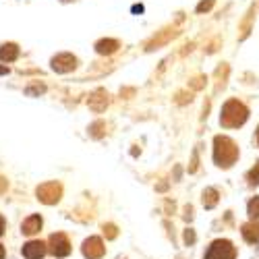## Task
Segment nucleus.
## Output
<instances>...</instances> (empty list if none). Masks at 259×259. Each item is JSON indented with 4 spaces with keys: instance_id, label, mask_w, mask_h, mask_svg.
Instances as JSON below:
<instances>
[{
    "instance_id": "1",
    "label": "nucleus",
    "mask_w": 259,
    "mask_h": 259,
    "mask_svg": "<svg viewBox=\"0 0 259 259\" xmlns=\"http://www.w3.org/2000/svg\"><path fill=\"white\" fill-rule=\"evenodd\" d=\"M215 162L220 166H232V162L239 156V147L234 145V141H230L228 137H215Z\"/></svg>"
},
{
    "instance_id": "2",
    "label": "nucleus",
    "mask_w": 259,
    "mask_h": 259,
    "mask_svg": "<svg viewBox=\"0 0 259 259\" xmlns=\"http://www.w3.org/2000/svg\"><path fill=\"white\" fill-rule=\"evenodd\" d=\"M222 124L224 126H241L245 120H247V108L241 104V102H236V100H230L226 106H224V110H222Z\"/></svg>"
},
{
    "instance_id": "3",
    "label": "nucleus",
    "mask_w": 259,
    "mask_h": 259,
    "mask_svg": "<svg viewBox=\"0 0 259 259\" xmlns=\"http://www.w3.org/2000/svg\"><path fill=\"white\" fill-rule=\"evenodd\" d=\"M234 255H236V251L230 241H215L209 247L205 259H234Z\"/></svg>"
},
{
    "instance_id": "4",
    "label": "nucleus",
    "mask_w": 259,
    "mask_h": 259,
    "mask_svg": "<svg viewBox=\"0 0 259 259\" xmlns=\"http://www.w3.org/2000/svg\"><path fill=\"white\" fill-rule=\"evenodd\" d=\"M50 253L56 255V257H64L71 253V245H69V239L64 234H52L50 236Z\"/></svg>"
},
{
    "instance_id": "5",
    "label": "nucleus",
    "mask_w": 259,
    "mask_h": 259,
    "mask_svg": "<svg viewBox=\"0 0 259 259\" xmlns=\"http://www.w3.org/2000/svg\"><path fill=\"white\" fill-rule=\"evenodd\" d=\"M37 197L44 201V203H54V201H58V197H60V185H56V183L41 185V187L37 189Z\"/></svg>"
},
{
    "instance_id": "6",
    "label": "nucleus",
    "mask_w": 259,
    "mask_h": 259,
    "mask_svg": "<svg viewBox=\"0 0 259 259\" xmlns=\"http://www.w3.org/2000/svg\"><path fill=\"white\" fill-rule=\"evenodd\" d=\"M83 253H85V257H88V259H100L106 253V249H104V243L98 239V236H92V239L85 241Z\"/></svg>"
},
{
    "instance_id": "7",
    "label": "nucleus",
    "mask_w": 259,
    "mask_h": 259,
    "mask_svg": "<svg viewBox=\"0 0 259 259\" xmlns=\"http://www.w3.org/2000/svg\"><path fill=\"white\" fill-rule=\"evenodd\" d=\"M21 253H23L25 259H39V257H44V253H46V245L41 241H31V243H27L23 247Z\"/></svg>"
},
{
    "instance_id": "8",
    "label": "nucleus",
    "mask_w": 259,
    "mask_h": 259,
    "mask_svg": "<svg viewBox=\"0 0 259 259\" xmlns=\"http://www.w3.org/2000/svg\"><path fill=\"white\" fill-rule=\"evenodd\" d=\"M52 62H54V69H56V71L67 73V71L75 69V62H77V60H75L71 54H60V56H56Z\"/></svg>"
},
{
    "instance_id": "9",
    "label": "nucleus",
    "mask_w": 259,
    "mask_h": 259,
    "mask_svg": "<svg viewBox=\"0 0 259 259\" xmlns=\"http://www.w3.org/2000/svg\"><path fill=\"white\" fill-rule=\"evenodd\" d=\"M21 228H23L25 234H35V232L41 228V218H39V215H29V218L23 222V226H21Z\"/></svg>"
},
{
    "instance_id": "10",
    "label": "nucleus",
    "mask_w": 259,
    "mask_h": 259,
    "mask_svg": "<svg viewBox=\"0 0 259 259\" xmlns=\"http://www.w3.org/2000/svg\"><path fill=\"white\" fill-rule=\"evenodd\" d=\"M243 236H245V241H247V243H255V241H259V224H255V222L245 224V226H243Z\"/></svg>"
},
{
    "instance_id": "11",
    "label": "nucleus",
    "mask_w": 259,
    "mask_h": 259,
    "mask_svg": "<svg viewBox=\"0 0 259 259\" xmlns=\"http://www.w3.org/2000/svg\"><path fill=\"white\" fill-rule=\"evenodd\" d=\"M17 56H19V48H17L15 44H7V46L0 48V60L11 62V60H15Z\"/></svg>"
},
{
    "instance_id": "12",
    "label": "nucleus",
    "mask_w": 259,
    "mask_h": 259,
    "mask_svg": "<svg viewBox=\"0 0 259 259\" xmlns=\"http://www.w3.org/2000/svg\"><path fill=\"white\" fill-rule=\"evenodd\" d=\"M116 48H118V41H114V39H104V41H100V44H98V52L100 54H110Z\"/></svg>"
},
{
    "instance_id": "13",
    "label": "nucleus",
    "mask_w": 259,
    "mask_h": 259,
    "mask_svg": "<svg viewBox=\"0 0 259 259\" xmlns=\"http://www.w3.org/2000/svg\"><path fill=\"white\" fill-rule=\"evenodd\" d=\"M215 201H218V193H215L213 189H207V191L203 193V203H205V207H213Z\"/></svg>"
},
{
    "instance_id": "14",
    "label": "nucleus",
    "mask_w": 259,
    "mask_h": 259,
    "mask_svg": "<svg viewBox=\"0 0 259 259\" xmlns=\"http://www.w3.org/2000/svg\"><path fill=\"white\" fill-rule=\"evenodd\" d=\"M249 215H251V218H259V197H255L249 203Z\"/></svg>"
},
{
    "instance_id": "15",
    "label": "nucleus",
    "mask_w": 259,
    "mask_h": 259,
    "mask_svg": "<svg viewBox=\"0 0 259 259\" xmlns=\"http://www.w3.org/2000/svg\"><path fill=\"white\" fill-rule=\"evenodd\" d=\"M247 179H249L251 185H257V183H259V164L249 172V177H247Z\"/></svg>"
},
{
    "instance_id": "16",
    "label": "nucleus",
    "mask_w": 259,
    "mask_h": 259,
    "mask_svg": "<svg viewBox=\"0 0 259 259\" xmlns=\"http://www.w3.org/2000/svg\"><path fill=\"white\" fill-rule=\"evenodd\" d=\"M211 5H213V0H207V3H201L197 11H199V13H203V11H207V9H211Z\"/></svg>"
},
{
    "instance_id": "17",
    "label": "nucleus",
    "mask_w": 259,
    "mask_h": 259,
    "mask_svg": "<svg viewBox=\"0 0 259 259\" xmlns=\"http://www.w3.org/2000/svg\"><path fill=\"white\" fill-rule=\"evenodd\" d=\"M3 232H5V218L0 215V234H3Z\"/></svg>"
},
{
    "instance_id": "18",
    "label": "nucleus",
    "mask_w": 259,
    "mask_h": 259,
    "mask_svg": "<svg viewBox=\"0 0 259 259\" xmlns=\"http://www.w3.org/2000/svg\"><path fill=\"white\" fill-rule=\"evenodd\" d=\"M0 259H5V247L0 245Z\"/></svg>"
},
{
    "instance_id": "19",
    "label": "nucleus",
    "mask_w": 259,
    "mask_h": 259,
    "mask_svg": "<svg viewBox=\"0 0 259 259\" xmlns=\"http://www.w3.org/2000/svg\"><path fill=\"white\" fill-rule=\"evenodd\" d=\"M5 73H9V69L7 67H0V75H5Z\"/></svg>"
},
{
    "instance_id": "20",
    "label": "nucleus",
    "mask_w": 259,
    "mask_h": 259,
    "mask_svg": "<svg viewBox=\"0 0 259 259\" xmlns=\"http://www.w3.org/2000/svg\"><path fill=\"white\" fill-rule=\"evenodd\" d=\"M257 141H259V131H257Z\"/></svg>"
}]
</instances>
